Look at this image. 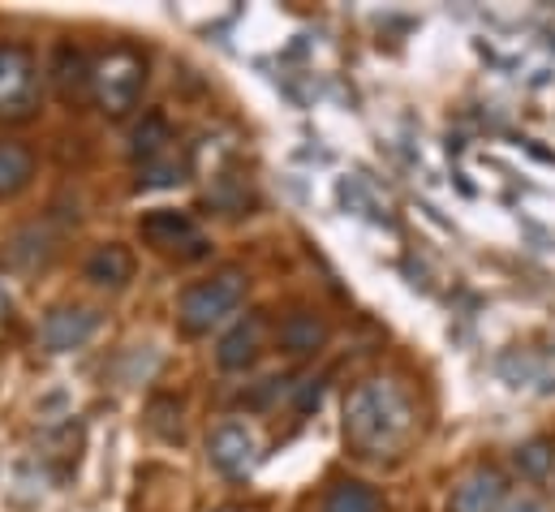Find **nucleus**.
Here are the masks:
<instances>
[{"instance_id":"13","label":"nucleus","mask_w":555,"mask_h":512,"mask_svg":"<svg viewBox=\"0 0 555 512\" xmlns=\"http://www.w3.org/2000/svg\"><path fill=\"white\" fill-rule=\"evenodd\" d=\"M52 255H56V246H52V233H48L43 225H26V229H17V233L4 242V263L17 267V271L48 267Z\"/></svg>"},{"instance_id":"4","label":"nucleus","mask_w":555,"mask_h":512,"mask_svg":"<svg viewBox=\"0 0 555 512\" xmlns=\"http://www.w3.org/2000/svg\"><path fill=\"white\" fill-rule=\"evenodd\" d=\"M39 100V69L35 56L17 43H0V117L26 121Z\"/></svg>"},{"instance_id":"5","label":"nucleus","mask_w":555,"mask_h":512,"mask_svg":"<svg viewBox=\"0 0 555 512\" xmlns=\"http://www.w3.org/2000/svg\"><path fill=\"white\" fill-rule=\"evenodd\" d=\"M100 332V310L82 306V302H61L43 315L39 323V345L48 354H74L82 345H91V336Z\"/></svg>"},{"instance_id":"8","label":"nucleus","mask_w":555,"mask_h":512,"mask_svg":"<svg viewBox=\"0 0 555 512\" xmlns=\"http://www.w3.org/2000/svg\"><path fill=\"white\" fill-rule=\"evenodd\" d=\"M263 345H268V319H263V310H250L246 319H237L224 336H220V345H216V367L220 371H250L259 358H263Z\"/></svg>"},{"instance_id":"15","label":"nucleus","mask_w":555,"mask_h":512,"mask_svg":"<svg viewBox=\"0 0 555 512\" xmlns=\"http://www.w3.org/2000/svg\"><path fill=\"white\" fill-rule=\"evenodd\" d=\"M168 151H172V126H168V117L164 113H142V121L130 129V155L142 159V164H151V159H159Z\"/></svg>"},{"instance_id":"9","label":"nucleus","mask_w":555,"mask_h":512,"mask_svg":"<svg viewBox=\"0 0 555 512\" xmlns=\"http://www.w3.org/2000/svg\"><path fill=\"white\" fill-rule=\"evenodd\" d=\"M508 500V478L495 465H474L448 496V512H500Z\"/></svg>"},{"instance_id":"2","label":"nucleus","mask_w":555,"mask_h":512,"mask_svg":"<svg viewBox=\"0 0 555 512\" xmlns=\"http://www.w3.org/2000/svg\"><path fill=\"white\" fill-rule=\"evenodd\" d=\"M246 302V276L237 267H224L207 280H194L181 289L177 297V323L185 336H211L216 328H224Z\"/></svg>"},{"instance_id":"1","label":"nucleus","mask_w":555,"mask_h":512,"mask_svg":"<svg viewBox=\"0 0 555 512\" xmlns=\"http://www.w3.org/2000/svg\"><path fill=\"white\" fill-rule=\"evenodd\" d=\"M417 409L397 380H366L345 396V439L362 457H388L410 444Z\"/></svg>"},{"instance_id":"10","label":"nucleus","mask_w":555,"mask_h":512,"mask_svg":"<svg viewBox=\"0 0 555 512\" xmlns=\"http://www.w3.org/2000/svg\"><path fill=\"white\" fill-rule=\"evenodd\" d=\"M139 238L151 251H177V246H203L194 216L177 212V207H155L139 220Z\"/></svg>"},{"instance_id":"20","label":"nucleus","mask_w":555,"mask_h":512,"mask_svg":"<svg viewBox=\"0 0 555 512\" xmlns=\"http://www.w3.org/2000/svg\"><path fill=\"white\" fill-rule=\"evenodd\" d=\"M500 512H552V504L543 496H534V491H513Z\"/></svg>"},{"instance_id":"11","label":"nucleus","mask_w":555,"mask_h":512,"mask_svg":"<svg viewBox=\"0 0 555 512\" xmlns=\"http://www.w3.org/2000/svg\"><path fill=\"white\" fill-rule=\"evenodd\" d=\"M276 345H280V354H288V358H310V354H319V349L327 345V319L314 315V310H293V315H284L276 328Z\"/></svg>"},{"instance_id":"6","label":"nucleus","mask_w":555,"mask_h":512,"mask_svg":"<svg viewBox=\"0 0 555 512\" xmlns=\"http://www.w3.org/2000/svg\"><path fill=\"white\" fill-rule=\"evenodd\" d=\"M207 461L224 478H246L259 465V435L246 422H220L207 435Z\"/></svg>"},{"instance_id":"17","label":"nucleus","mask_w":555,"mask_h":512,"mask_svg":"<svg viewBox=\"0 0 555 512\" xmlns=\"http://www.w3.org/2000/svg\"><path fill=\"white\" fill-rule=\"evenodd\" d=\"M513 465L526 474V478H547L555 470V444L547 435H534L526 444L513 448Z\"/></svg>"},{"instance_id":"21","label":"nucleus","mask_w":555,"mask_h":512,"mask_svg":"<svg viewBox=\"0 0 555 512\" xmlns=\"http://www.w3.org/2000/svg\"><path fill=\"white\" fill-rule=\"evenodd\" d=\"M9 306H13V297H9V289H4V284H0V319H4V315H9Z\"/></svg>"},{"instance_id":"7","label":"nucleus","mask_w":555,"mask_h":512,"mask_svg":"<svg viewBox=\"0 0 555 512\" xmlns=\"http://www.w3.org/2000/svg\"><path fill=\"white\" fill-rule=\"evenodd\" d=\"M48 78H52V91H56L61 104H87V100H95V61L82 48H74V43H61L52 52Z\"/></svg>"},{"instance_id":"16","label":"nucleus","mask_w":555,"mask_h":512,"mask_svg":"<svg viewBox=\"0 0 555 512\" xmlns=\"http://www.w3.org/2000/svg\"><path fill=\"white\" fill-rule=\"evenodd\" d=\"M319 512H384V504H379V496H375L366 483L340 478V483L323 496V509Z\"/></svg>"},{"instance_id":"19","label":"nucleus","mask_w":555,"mask_h":512,"mask_svg":"<svg viewBox=\"0 0 555 512\" xmlns=\"http://www.w3.org/2000/svg\"><path fill=\"white\" fill-rule=\"evenodd\" d=\"M142 185H172V181H185V159H177L172 151L168 155H159V159H151V164H142Z\"/></svg>"},{"instance_id":"3","label":"nucleus","mask_w":555,"mask_h":512,"mask_svg":"<svg viewBox=\"0 0 555 512\" xmlns=\"http://www.w3.org/2000/svg\"><path fill=\"white\" fill-rule=\"evenodd\" d=\"M142 87H146V56L139 48L117 43L104 56H95V100L104 104V113L126 117L130 108H139Z\"/></svg>"},{"instance_id":"14","label":"nucleus","mask_w":555,"mask_h":512,"mask_svg":"<svg viewBox=\"0 0 555 512\" xmlns=\"http://www.w3.org/2000/svg\"><path fill=\"white\" fill-rule=\"evenodd\" d=\"M35 177V155L22 146V142H9L0 138V203L17 199Z\"/></svg>"},{"instance_id":"22","label":"nucleus","mask_w":555,"mask_h":512,"mask_svg":"<svg viewBox=\"0 0 555 512\" xmlns=\"http://www.w3.org/2000/svg\"><path fill=\"white\" fill-rule=\"evenodd\" d=\"M220 512H237V509H220Z\"/></svg>"},{"instance_id":"18","label":"nucleus","mask_w":555,"mask_h":512,"mask_svg":"<svg viewBox=\"0 0 555 512\" xmlns=\"http://www.w3.org/2000/svg\"><path fill=\"white\" fill-rule=\"evenodd\" d=\"M151 431H159L168 444H177V439L185 435V426H181V405L168 400V396L151 400Z\"/></svg>"},{"instance_id":"12","label":"nucleus","mask_w":555,"mask_h":512,"mask_svg":"<svg viewBox=\"0 0 555 512\" xmlns=\"http://www.w3.org/2000/svg\"><path fill=\"white\" fill-rule=\"evenodd\" d=\"M82 276L95 284V289H126L130 280H134V255H130V246H121V242H104V246H95L87 263H82Z\"/></svg>"}]
</instances>
